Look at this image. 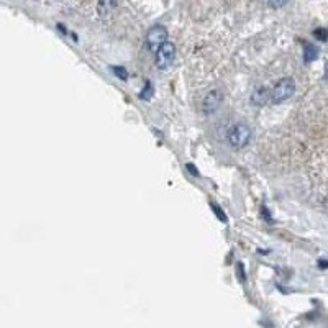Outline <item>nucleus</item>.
Wrapping results in <instances>:
<instances>
[{
  "label": "nucleus",
  "mask_w": 328,
  "mask_h": 328,
  "mask_svg": "<svg viewBox=\"0 0 328 328\" xmlns=\"http://www.w3.org/2000/svg\"><path fill=\"white\" fill-rule=\"evenodd\" d=\"M227 138L233 148H245L251 140V128L245 123H237L228 130Z\"/></svg>",
  "instance_id": "nucleus-1"
},
{
  "label": "nucleus",
  "mask_w": 328,
  "mask_h": 328,
  "mask_svg": "<svg viewBox=\"0 0 328 328\" xmlns=\"http://www.w3.org/2000/svg\"><path fill=\"white\" fill-rule=\"evenodd\" d=\"M168 40V30H166L164 25H153V27L148 30L146 33V45L150 48V51L158 53L161 46H164Z\"/></svg>",
  "instance_id": "nucleus-2"
},
{
  "label": "nucleus",
  "mask_w": 328,
  "mask_h": 328,
  "mask_svg": "<svg viewBox=\"0 0 328 328\" xmlns=\"http://www.w3.org/2000/svg\"><path fill=\"white\" fill-rule=\"evenodd\" d=\"M295 92V82L292 77H282L279 82L274 85V89L271 90V102L281 103L292 95Z\"/></svg>",
  "instance_id": "nucleus-3"
},
{
  "label": "nucleus",
  "mask_w": 328,
  "mask_h": 328,
  "mask_svg": "<svg viewBox=\"0 0 328 328\" xmlns=\"http://www.w3.org/2000/svg\"><path fill=\"white\" fill-rule=\"evenodd\" d=\"M174 56H176V46L168 41L164 46H161V49L156 53L158 69H161V71L168 69V67L172 64V61H174Z\"/></svg>",
  "instance_id": "nucleus-4"
},
{
  "label": "nucleus",
  "mask_w": 328,
  "mask_h": 328,
  "mask_svg": "<svg viewBox=\"0 0 328 328\" xmlns=\"http://www.w3.org/2000/svg\"><path fill=\"white\" fill-rule=\"evenodd\" d=\"M222 100H224V97H222V92L220 90H210L208 94L203 97L202 100V112L205 115H210L216 112V110L220 108L222 105Z\"/></svg>",
  "instance_id": "nucleus-5"
},
{
  "label": "nucleus",
  "mask_w": 328,
  "mask_h": 328,
  "mask_svg": "<svg viewBox=\"0 0 328 328\" xmlns=\"http://www.w3.org/2000/svg\"><path fill=\"white\" fill-rule=\"evenodd\" d=\"M271 100V92L266 85H259L258 89H255V92L251 94V102L256 105V107H263Z\"/></svg>",
  "instance_id": "nucleus-6"
},
{
  "label": "nucleus",
  "mask_w": 328,
  "mask_h": 328,
  "mask_svg": "<svg viewBox=\"0 0 328 328\" xmlns=\"http://www.w3.org/2000/svg\"><path fill=\"white\" fill-rule=\"evenodd\" d=\"M318 56V48L312 45V43H305L304 46V61L305 63H312L313 59H317Z\"/></svg>",
  "instance_id": "nucleus-7"
},
{
  "label": "nucleus",
  "mask_w": 328,
  "mask_h": 328,
  "mask_svg": "<svg viewBox=\"0 0 328 328\" xmlns=\"http://www.w3.org/2000/svg\"><path fill=\"white\" fill-rule=\"evenodd\" d=\"M151 97H153V85H151L150 80H146L145 87H143V90H141V94H140V98H141V100H150Z\"/></svg>",
  "instance_id": "nucleus-8"
},
{
  "label": "nucleus",
  "mask_w": 328,
  "mask_h": 328,
  "mask_svg": "<svg viewBox=\"0 0 328 328\" xmlns=\"http://www.w3.org/2000/svg\"><path fill=\"white\" fill-rule=\"evenodd\" d=\"M210 207L213 208V213L216 215V218H218L220 222H224V224H227L228 218H227V215H225L224 210H222V207H220V205H216V203H213V202L210 203Z\"/></svg>",
  "instance_id": "nucleus-9"
},
{
  "label": "nucleus",
  "mask_w": 328,
  "mask_h": 328,
  "mask_svg": "<svg viewBox=\"0 0 328 328\" xmlns=\"http://www.w3.org/2000/svg\"><path fill=\"white\" fill-rule=\"evenodd\" d=\"M112 71H114V74H115L117 77H120L122 80H127V77H128V71H127L123 66H112Z\"/></svg>",
  "instance_id": "nucleus-10"
},
{
  "label": "nucleus",
  "mask_w": 328,
  "mask_h": 328,
  "mask_svg": "<svg viewBox=\"0 0 328 328\" xmlns=\"http://www.w3.org/2000/svg\"><path fill=\"white\" fill-rule=\"evenodd\" d=\"M313 36L320 41H326L328 40V28H317L313 30Z\"/></svg>",
  "instance_id": "nucleus-11"
},
{
  "label": "nucleus",
  "mask_w": 328,
  "mask_h": 328,
  "mask_svg": "<svg viewBox=\"0 0 328 328\" xmlns=\"http://www.w3.org/2000/svg\"><path fill=\"white\" fill-rule=\"evenodd\" d=\"M115 4L114 2H100L98 4V14H107L108 9H114Z\"/></svg>",
  "instance_id": "nucleus-12"
},
{
  "label": "nucleus",
  "mask_w": 328,
  "mask_h": 328,
  "mask_svg": "<svg viewBox=\"0 0 328 328\" xmlns=\"http://www.w3.org/2000/svg\"><path fill=\"white\" fill-rule=\"evenodd\" d=\"M237 269H238V277H240V281H245V268H243V263L238 261L237 263Z\"/></svg>",
  "instance_id": "nucleus-13"
},
{
  "label": "nucleus",
  "mask_w": 328,
  "mask_h": 328,
  "mask_svg": "<svg viewBox=\"0 0 328 328\" xmlns=\"http://www.w3.org/2000/svg\"><path fill=\"white\" fill-rule=\"evenodd\" d=\"M185 169H187L192 176H200V174H199V169H197L192 163H187V164H185Z\"/></svg>",
  "instance_id": "nucleus-14"
},
{
  "label": "nucleus",
  "mask_w": 328,
  "mask_h": 328,
  "mask_svg": "<svg viewBox=\"0 0 328 328\" xmlns=\"http://www.w3.org/2000/svg\"><path fill=\"white\" fill-rule=\"evenodd\" d=\"M261 215H263V218H264L266 222H272L271 213H269V210H268V207H266V205L261 207Z\"/></svg>",
  "instance_id": "nucleus-15"
},
{
  "label": "nucleus",
  "mask_w": 328,
  "mask_h": 328,
  "mask_svg": "<svg viewBox=\"0 0 328 328\" xmlns=\"http://www.w3.org/2000/svg\"><path fill=\"white\" fill-rule=\"evenodd\" d=\"M318 268L320 269H326L328 268V259H318Z\"/></svg>",
  "instance_id": "nucleus-16"
},
{
  "label": "nucleus",
  "mask_w": 328,
  "mask_h": 328,
  "mask_svg": "<svg viewBox=\"0 0 328 328\" xmlns=\"http://www.w3.org/2000/svg\"><path fill=\"white\" fill-rule=\"evenodd\" d=\"M284 4H286V2H271L269 5H271V7H279V5H284Z\"/></svg>",
  "instance_id": "nucleus-17"
}]
</instances>
